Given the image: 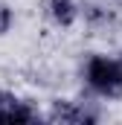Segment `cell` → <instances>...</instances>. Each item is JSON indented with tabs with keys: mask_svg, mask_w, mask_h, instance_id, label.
<instances>
[{
	"mask_svg": "<svg viewBox=\"0 0 122 125\" xmlns=\"http://www.w3.org/2000/svg\"><path fill=\"white\" fill-rule=\"evenodd\" d=\"M84 82L96 96H116L122 93L119 61L108 55H90L84 64Z\"/></svg>",
	"mask_w": 122,
	"mask_h": 125,
	"instance_id": "obj_1",
	"label": "cell"
},
{
	"mask_svg": "<svg viewBox=\"0 0 122 125\" xmlns=\"http://www.w3.org/2000/svg\"><path fill=\"white\" fill-rule=\"evenodd\" d=\"M38 119H41V114L32 108V102L9 93V90H0V122L29 125V122H38Z\"/></svg>",
	"mask_w": 122,
	"mask_h": 125,
	"instance_id": "obj_2",
	"label": "cell"
},
{
	"mask_svg": "<svg viewBox=\"0 0 122 125\" xmlns=\"http://www.w3.org/2000/svg\"><path fill=\"white\" fill-rule=\"evenodd\" d=\"M50 119L52 122H73V125H87L99 119V111H93L87 102H67V99H58L52 102V111H50Z\"/></svg>",
	"mask_w": 122,
	"mask_h": 125,
	"instance_id": "obj_3",
	"label": "cell"
},
{
	"mask_svg": "<svg viewBox=\"0 0 122 125\" xmlns=\"http://www.w3.org/2000/svg\"><path fill=\"white\" fill-rule=\"evenodd\" d=\"M47 15H50V21H52L55 26L70 29V26L79 21L81 9H79L76 0H47Z\"/></svg>",
	"mask_w": 122,
	"mask_h": 125,
	"instance_id": "obj_4",
	"label": "cell"
},
{
	"mask_svg": "<svg viewBox=\"0 0 122 125\" xmlns=\"http://www.w3.org/2000/svg\"><path fill=\"white\" fill-rule=\"evenodd\" d=\"M12 23H15V12L6 3H0V35H6V32L12 29Z\"/></svg>",
	"mask_w": 122,
	"mask_h": 125,
	"instance_id": "obj_5",
	"label": "cell"
},
{
	"mask_svg": "<svg viewBox=\"0 0 122 125\" xmlns=\"http://www.w3.org/2000/svg\"><path fill=\"white\" fill-rule=\"evenodd\" d=\"M116 61H119V79H122V58H116Z\"/></svg>",
	"mask_w": 122,
	"mask_h": 125,
	"instance_id": "obj_6",
	"label": "cell"
}]
</instances>
